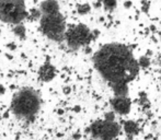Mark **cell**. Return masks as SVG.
Wrapping results in <instances>:
<instances>
[{
  "label": "cell",
  "instance_id": "obj_1",
  "mask_svg": "<svg viewBox=\"0 0 161 140\" xmlns=\"http://www.w3.org/2000/svg\"><path fill=\"white\" fill-rule=\"evenodd\" d=\"M99 74L112 87L115 95H126L128 83L138 73L139 66L130 49L123 44H106L93 56Z\"/></svg>",
  "mask_w": 161,
  "mask_h": 140
},
{
  "label": "cell",
  "instance_id": "obj_2",
  "mask_svg": "<svg viewBox=\"0 0 161 140\" xmlns=\"http://www.w3.org/2000/svg\"><path fill=\"white\" fill-rule=\"evenodd\" d=\"M11 112L17 117L32 121L41 110V96L32 88H25L13 95Z\"/></svg>",
  "mask_w": 161,
  "mask_h": 140
},
{
  "label": "cell",
  "instance_id": "obj_3",
  "mask_svg": "<svg viewBox=\"0 0 161 140\" xmlns=\"http://www.w3.org/2000/svg\"><path fill=\"white\" fill-rule=\"evenodd\" d=\"M40 30L48 40L62 43L65 40V35L67 32L65 17L60 11L52 14H42L40 20Z\"/></svg>",
  "mask_w": 161,
  "mask_h": 140
},
{
  "label": "cell",
  "instance_id": "obj_4",
  "mask_svg": "<svg viewBox=\"0 0 161 140\" xmlns=\"http://www.w3.org/2000/svg\"><path fill=\"white\" fill-rule=\"evenodd\" d=\"M28 15L24 0H0V21L3 23L21 24Z\"/></svg>",
  "mask_w": 161,
  "mask_h": 140
},
{
  "label": "cell",
  "instance_id": "obj_5",
  "mask_svg": "<svg viewBox=\"0 0 161 140\" xmlns=\"http://www.w3.org/2000/svg\"><path fill=\"white\" fill-rule=\"evenodd\" d=\"M92 40V32L86 24H76L67 29L65 42L70 49H79L87 46Z\"/></svg>",
  "mask_w": 161,
  "mask_h": 140
},
{
  "label": "cell",
  "instance_id": "obj_6",
  "mask_svg": "<svg viewBox=\"0 0 161 140\" xmlns=\"http://www.w3.org/2000/svg\"><path fill=\"white\" fill-rule=\"evenodd\" d=\"M90 132L96 139L114 140L119 132V127L114 121L112 114H108L102 121H97L90 126Z\"/></svg>",
  "mask_w": 161,
  "mask_h": 140
},
{
  "label": "cell",
  "instance_id": "obj_7",
  "mask_svg": "<svg viewBox=\"0 0 161 140\" xmlns=\"http://www.w3.org/2000/svg\"><path fill=\"white\" fill-rule=\"evenodd\" d=\"M112 106L116 113L125 115L130 110V101L126 95H116L112 100Z\"/></svg>",
  "mask_w": 161,
  "mask_h": 140
},
{
  "label": "cell",
  "instance_id": "obj_8",
  "mask_svg": "<svg viewBox=\"0 0 161 140\" xmlns=\"http://www.w3.org/2000/svg\"><path fill=\"white\" fill-rule=\"evenodd\" d=\"M56 77V69L49 62H46L38 69V80L42 82H49Z\"/></svg>",
  "mask_w": 161,
  "mask_h": 140
},
{
  "label": "cell",
  "instance_id": "obj_9",
  "mask_svg": "<svg viewBox=\"0 0 161 140\" xmlns=\"http://www.w3.org/2000/svg\"><path fill=\"white\" fill-rule=\"evenodd\" d=\"M40 10L42 14H52L60 11V7L57 0H44L40 4Z\"/></svg>",
  "mask_w": 161,
  "mask_h": 140
},
{
  "label": "cell",
  "instance_id": "obj_10",
  "mask_svg": "<svg viewBox=\"0 0 161 140\" xmlns=\"http://www.w3.org/2000/svg\"><path fill=\"white\" fill-rule=\"evenodd\" d=\"M12 31L15 34V36H18L20 40H25L26 38V30L22 24H17V25H14Z\"/></svg>",
  "mask_w": 161,
  "mask_h": 140
},
{
  "label": "cell",
  "instance_id": "obj_11",
  "mask_svg": "<svg viewBox=\"0 0 161 140\" xmlns=\"http://www.w3.org/2000/svg\"><path fill=\"white\" fill-rule=\"evenodd\" d=\"M91 10V7H90L89 3H79L77 6V12L81 15H85V14H88Z\"/></svg>",
  "mask_w": 161,
  "mask_h": 140
},
{
  "label": "cell",
  "instance_id": "obj_12",
  "mask_svg": "<svg viewBox=\"0 0 161 140\" xmlns=\"http://www.w3.org/2000/svg\"><path fill=\"white\" fill-rule=\"evenodd\" d=\"M41 18H42V12H41L40 9H32V11L28 15V19H30L31 21L41 20Z\"/></svg>",
  "mask_w": 161,
  "mask_h": 140
},
{
  "label": "cell",
  "instance_id": "obj_13",
  "mask_svg": "<svg viewBox=\"0 0 161 140\" xmlns=\"http://www.w3.org/2000/svg\"><path fill=\"white\" fill-rule=\"evenodd\" d=\"M102 3H103L104 8L108 9V10H113V9L116 7L117 1L116 0H101Z\"/></svg>",
  "mask_w": 161,
  "mask_h": 140
},
{
  "label": "cell",
  "instance_id": "obj_14",
  "mask_svg": "<svg viewBox=\"0 0 161 140\" xmlns=\"http://www.w3.org/2000/svg\"><path fill=\"white\" fill-rule=\"evenodd\" d=\"M125 130L127 134H134V132H136V130H137V126L135 125V123H126Z\"/></svg>",
  "mask_w": 161,
  "mask_h": 140
},
{
  "label": "cell",
  "instance_id": "obj_15",
  "mask_svg": "<svg viewBox=\"0 0 161 140\" xmlns=\"http://www.w3.org/2000/svg\"><path fill=\"white\" fill-rule=\"evenodd\" d=\"M7 47H8L9 49H11V51H14V49L17 48V46H15L13 43H9V44H7Z\"/></svg>",
  "mask_w": 161,
  "mask_h": 140
},
{
  "label": "cell",
  "instance_id": "obj_16",
  "mask_svg": "<svg viewBox=\"0 0 161 140\" xmlns=\"http://www.w3.org/2000/svg\"><path fill=\"white\" fill-rule=\"evenodd\" d=\"M6 93V88L2 84H0V94H4Z\"/></svg>",
  "mask_w": 161,
  "mask_h": 140
}]
</instances>
